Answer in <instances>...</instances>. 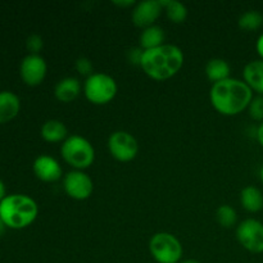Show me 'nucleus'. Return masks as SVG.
Here are the masks:
<instances>
[{
	"label": "nucleus",
	"mask_w": 263,
	"mask_h": 263,
	"mask_svg": "<svg viewBox=\"0 0 263 263\" xmlns=\"http://www.w3.org/2000/svg\"><path fill=\"white\" fill-rule=\"evenodd\" d=\"M211 103L218 113L236 116L249 107L253 91L241 80L228 79L212 85L210 92Z\"/></svg>",
	"instance_id": "f257e3e1"
},
{
	"label": "nucleus",
	"mask_w": 263,
	"mask_h": 263,
	"mask_svg": "<svg viewBox=\"0 0 263 263\" xmlns=\"http://www.w3.org/2000/svg\"><path fill=\"white\" fill-rule=\"evenodd\" d=\"M184 64L181 49L171 44H163L158 48L144 50L140 67L143 71L157 81H164L174 77Z\"/></svg>",
	"instance_id": "f03ea898"
},
{
	"label": "nucleus",
	"mask_w": 263,
	"mask_h": 263,
	"mask_svg": "<svg viewBox=\"0 0 263 263\" xmlns=\"http://www.w3.org/2000/svg\"><path fill=\"white\" fill-rule=\"evenodd\" d=\"M37 213V204L28 195L9 194L0 202V218L9 229L27 228L36 220Z\"/></svg>",
	"instance_id": "7ed1b4c3"
},
{
	"label": "nucleus",
	"mask_w": 263,
	"mask_h": 263,
	"mask_svg": "<svg viewBox=\"0 0 263 263\" xmlns=\"http://www.w3.org/2000/svg\"><path fill=\"white\" fill-rule=\"evenodd\" d=\"M62 157L64 161L79 171L87 168L92 164L95 151L87 139L80 135H72L62 144Z\"/></svg>",
	"instance_id": "20e7f679"
},
{
	"label": "nucleus",
	"mask_w": 263,
	"mask_h": 263,
	"mask_svg": "<svg viewBox=\"0 0 263 263\" xmlns=\"http://www.w3.org/2000/svg\"><path fill=\"white\" fill-rule=\"evenodd\" d=\"M117 84L115 79L107 73H92L85 82V97L92 104L103 105L113 100L117 94Z\"/></svg>",
	"instance_id": "39448f33"
},
{
	"label": "nucleus",
	"mask_w": 263,
	"mask_h": 263,
	"mask_svg": "<svg viewBox=\"0 0 263 263\" xmlns=\"http://www.w3.org/2000/svg\"><path fill=\"white\" fill-rule=\"evenodd\" d=\"M149 251L158 263H179L182 257V246L170 233H158L152 236Z\"/></svg>",
	"instance_id": "423d86ee"
},
{
	"label": "nucleus",
	"mask_w": 263,
	"mask_h": 263,
	"mask_svg": "<svg viewBox=\"0 0 263 263\" xmlns=\"http://www.w3.org/2000/svg\"><path fill=\"white\" fill-rule=\"evenodd\" d=\"M236 236L244 249L251 253H263V223L258 220L243 221L236 229Z\"/></svg>",
	"instance_id": "0eeeda50"
},
{
	"label": "nucleus",
	"mask_w": 263,
	"mask_h": 263,
	"mask_svg": "<svg viewBox=\"0 0 263 263\" xmlns=\"http://www.w3.org/2000/svg\"><path fill=\"white\" fill-rule=\"evenodd\" d=\"M110 154L120 162H130L136 157L139 145L136 139L126 131H116L108 139Z\"/></svg>",
	"instance_id": "6e6552de"
},
{
	"label": "nucleus",
	"mask_w": 263,
	"mask_h": 263,
	"mask_svg": "<svg viewBox=\"0 0 263 263\" xmlns=\"http://www.w3.org/2000/svg\"><path fill=\"white\" fill-rule=\"evenodd\" d=\"M48 71L46 62L40 54H27L20 66L22 81L28 86H37L44 81Z\"/></svg>",
	"instance_id": "1a4fd4ad"
},
{
	"label": "nucleus",
	"mask_w": 263,
	"mask_h": 263,
	"mask_svg": "<svg viewBox=\"0 0 263 263\" xmlns=\"http://www.w3.org/2000/svg\"><path fill=\"white\" fill-rule=\"evenodd\" d=\"M63 187L67 195L71 197L72 199L85 200L91 195L94 184H92V180L90 179L89 175L76 170V171H71L66 175Z\"/></svg>",
	"instance_id": "9d476101"
},
{
	"label": "nucleus",
	"mask_w": 263,
	"mask_h": 263,
	"mask_svg": "<svg viewBox=\"0 0 263 263\" xmlns=\"http://www.w3.org/2000/svg\"><path fill=\"white\" fill-rule=\"evenodd\" d=\"M163 10L162 0H146L139 3L133 10V22L138 27L146 28L154 26V22L158 20Z\"/></svg>",
	"instance_id": "9b49d317"
},
{
	"label": "nucleus",
	"mask_w": 263,
	"mask_h": 263,
	"mask_svg": "<svg viewBox=\"0 0 263 263\" xmlns=\"http://www.w3.org/2000/svg\"><path fill=\"white\" fill-rule=\"evenodd\" d=\"M33 174L37 179L45 182L58 181L62 176V167L55 158L50 156H39L33 162Z\"/></svg>",
	"instance_id": "f8f14e48"
},
{
	"label": "nucleus",
	"mask_w": 263,
	"mask_h": 263,
	"mask_svg": "<svg viewBox=\"0 0 263 263\" xmlns=\"http://www.w3.org/2000/svg\"><path fill=\"white\" fill-rule=\"evenodd\" d=\"M21 109V100L13 91H0V125L14 120Z\"/></svg>",
	"instance_id": "ddd939ff"
},
{
	"label": "nucleus",
	"mask_w": 263,
	"mask_h": 263,
	"mask_svg": "<svg viewBox=\"0 0 263 263\" xmlns=\"http://www.w3.org/2000/svg\"><path fill=\"white\" fill-rule=\"evenodd\" d=\"M244 82L252 89V91L258 92L263 97V61H252L244 67Z\"/></svg>",
	"instance_id": "4468645a"
},
{
	"label": "nucleus",
	"mask_w": 263,
	"mask_h": 263,
	"mask_svg": "<svg viewBox=\"0 0 263 263\" xmlns=\"http://www.w3.org/2000/svg\"><path fill=\"white\" fill-rule=\"evenodd\" d=\"M81 91V84L76 77H66L57 84L54 89L55 98L62 103H71Z\"/></svg>",
	"instance_id": "2eb2a0df"
},
{
	"label": "nucleus",
	"mask_w": 263,
	"mask_h": 263,
	"mask_svg": "<svg viewBox=\"0 0 263 263\" xmlns=\"http://www.w3.org/2000/svg\"><path fill=\"white\" fill-rule=\"evenodd\" d=\"M230 64L221 58H213L205 66V74L213 84L230 79Z\"/></svg>",
	"instance_id": "dca6fc26"
},
{
	"label": "nucleus",
	"mask_w": 263,
	"mask_h": 263,
	"mask_svg": "<svg viewBox=\"0 0 263 263\" xmlns=\"http://www.w3.org/2000/svg\"><path fill=\"white\" fill-rule=\"evenodd\" d=\"M241 205L246 211L252 213L259 212L263 208V194L256 186H247L241 190Z\"/></svg>",
	"instance_id": "f3484780"
},
{
	"label": "nucleus",
	"mask_w": 263,
	"mask_h": 263,
	"mask_svg": "<svg viewBox=\"0 0 263 263\" xmlns=\"http://www.w3.org/2000/svg\"><path fill=\"white\" fill-rule=\"evenodd\" d=\"M41 136L48 143H59L67 136V127L62 121L49 120L41 126Z\"/></svg>",
	"instance_id": "a211bd4d"
},
{
	"label": "nucleus",
	"mask_w": 263,
	"mask_h": 263,
	"mask_svg": "<svg viewBox=\"0 0 263 263\" xmlns=\"http://www.w3.org/2000/svg\"><path fill=\"white\" fill-rule=\"evenodd\" d=\"M163 41L164 31L156 25L144 28L140 35V46L143 50L158 48V46L163 45Z\"/></svg>",
	"instance_id": "6ab92c4d"
},
{
	"label": "nucleus",
	"mask_w": 263,
	"mask_h": 263,
	"mask_svg": "<svg viewBox=\"0 0 263 263\" xmlns=\"http://www.w3.org/2000/svg\"><path fill=\"white\" fill-rule=\"evenodd\" d=\"M163 2V9L168 20L174 23H181L186 20L187 9L182 3L176 0H162Z\"/></svg>",
	"instance_id": "aec40b11"
},
{
	"label": "nucleus",
	"mask_w": 263,
	"mask_h": 263,
	"mask_svg": "<svg viewBox=\"0 0 263 263\" xmlns=\"http://www.w3.org/2000/svg\"><path fill=\"white\" fill-rule=\"evenodd\" d=\"M263 25V15L257 10H248L239 18V27L244 31H256Z\"/></svg>",
	"instance_id": "412c9836"
},
{
	"label": "nucleus",
	"mask_w": 263,
	"mask_h": 263,
	"mask_svg": "<svg viewBox=\"0 0 263 263\" xmlns=\"http://www.w3.org/2000/svg\"><path fill=\"white\" fill-rule=\"evenodd\" d=\"M216 218H217V222L220 223L222 228H233L236 223L238 220V216H236L235 210H234L231 205L223 204L216 212Z\"/></svg>",
	"instance_id": "4be33fe9"
},
{
	"label": "nucleus",
	"mask_w": 263,
	"mask_h": 263,
	"mask_svg": "<svg viewBox=\"0 0 263 263\" xmlns=\"http://www.w3.org/2000/svg\"><path fill=\"white\" fill-rule=\"evenodd\" d=\"M249 115L253 120L256 121H263V97L258 95V97L253 98L249 104Z\"/></svg>",
	"instance_id": "5701e85b"
},
{
	"label": "nucleus",
	"mask_w": 263,
	"mask_h": 263,
	"mask_svg": "<svg viewBox=\"0 0 263 263\" xmlns=\"http://www.w3.org/2000/svg\"><path fill=\"white\" fill-rule=\"evenodd\" d=\"M26 48L30 51V54H39L44 48V41L40 35H30L26 40Z\"/></svg>",
	"instance_id": "b1692460"
},
{
	"label": "nucleus",
	"mask_w": 263,
	"mask_h": 263,
	"mask_svg": "<svg viewBox=\"0 0 263 263\" xmlns=\"http://www.w3.org/2000/svg\"><path fill=\"white\" fill-rule=\"evenodd\" d=\"M76 71L82 76H91L92 74V63L89 58L81 57L76 61Z\"/></svg>",
	"instance_id": "393cba45"
},
{
	"label": "nucleus",
	"mask_w": 263,
	"mask_h": 263,
	"mask_svg": "<svg viewBox=\"0 0 263 263\" xmlns=\"http://www.w3.org/2000/svg\"><path fill=\"white\" fill-rule=\"evenodd\" d=\"M143 53L144 50L141 48H134L131 49V50H128V54H127L128 62L133 64H139V66H140L141 58H143Z\"/></svg>",
	"instance_id": "a878e982"
},
{
	"label": "nucleus",
	"mask_w": 263,
	"mask_h": 263,
	"mask_svg": "<svg viewBox=\"0 0 263 263\" xmlns=\"http://www.w3.org/2000/svg\"><path fill=\"white\" fill-rule=\"evenodd\" d=\"M256 48H257V51H258L259 57H261L262 61H263V33H262L261 36H259L258 40H257Z\"/></svg>",
	"instance_id": "bb28decb"
},
{
	"label": "nucleus",
	"mask_w": 263,
	"mask_h": 263,
	"mask_svg": "<svg viewBox=\"0 0 263 263\" xmlns=\"http://www.w3.org/2000/svg\"><path fill=\"white\" fill-rule=\"evenodd\" d=\"M113 4L118 5V7L126 8V7H130V5H134L135 4V2H134V0H127V2H118V0H116V2H113Z\"/></svg>",
	"instance_id": "cd10ccee"
},
{
	"label": "nucleus",
	"mask_w": 263,
	"mask_h": 263,
	"mask_svg": "<svg viewBox=\"0 0 263 263\" xmlns=\"http://www.w3.org/2000/svg\"><path fill=\"white\" fill-rule=\"evenodd\" d=\"M257 140L261 144V146H263V122L259 125L258 130H257Z\"/></svg>",
	"instance_id": "c85d7f7f"
},
{
	"label": "nucleus",
	"mask_w": 263,
	"mask_h": 263,
	"mask_svg": "<svg viewBox=\"0 0 263 263\" xmlns=\"http://www.w3.org/2000/svg\"><path fill=\"white\" fill-rule=\"evenodd\" d=\"M5 197H7V189H5V185L4 182H3V180L0 179V202H2Z\"/></svg>",
	"instance_id": "c756f323"
},
{
	"label": "nucleus",
	"mask_w": 263,
	"mask_h": 263,
	"mask_svg": "<svg viewBox=\"0 0 263 263\" xmlns=\"http://www.w3.org/2000/svg\"><path fill=\"white\" fill-rule=\"evenodd\" d=\"M5 228H7V226L4 225V222H3V220H2V218H0V235H2V234L4 233Z\"/></svg>",
	"instance_id": "7c9ffc66"
},
{
	"label": "nucleus",
	"mask_w": 263,
	"mask_h": 263,
	"mask_svg": "<svg viewBox=\"0 0 263 263\" xmlns=\"http://www.w3.org/2000/svg\"><path fill=\"white\" fill-rule=\"evenodd\" d=\"M181 263H202V262L197 261V259H186V261H184V262H181Z\"/></svg>",
	"instance_id": "2f4dec72"
},
{
	"label": "nucleus",
	"mask_w": 263,
	"mask_h": 263,
	"mask_svg": "<svg viewBox=\"0 0 263 263\" xmlns=\"http://www.w3.org/2000/svg\"><path fill=\"white\" fill-rule=\"evenodd\" d=\"M261 179H262V182H263V167H262V171H261Z\"/></svg>",
	"instance_id": "473e14b6"
}]
</instances>
